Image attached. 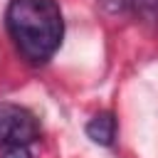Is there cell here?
<instances>
[{
	"instance_id": "obj_2",
	"label": "cell",
	"mask_w": 158,
	"mask_h": 158,
	"mask_svg": "<svg viewBox=\"0 0 158 158\" xmlns=\"http://www.w3.org/2000/svg\"><path fill=\"white\" fill-rule=\"evenodd\" d=\"M40 138L37 116L17 104H0V146H30Z\"/></svg>"
},
{
	"instance_id": "obj_5",
	"label": "cell",
	"mask_w": 158,
	"mask_h": 158,
	"mask_svg": "<svg viewBox=\"0 0 158 158\" xmlns=\"http://www.w3.org/2000/svg\"><path fill=\"white\" fill-rule=\"evenodd\" d=\"M0 158H32V153L27 146H7Z\"/></svg>"
},
{
	"instance_id": "obj_1",
	"label": "cell",
	"mask_w": 158,
	"mask_h": 158,
	"mask_svg": "<svg viewBox=\"0 0 158 158\" xmlns=\"http://www.w3.org/2000/svg\"><path fill=\"white\" fill-rule=\"evenodd\" d=\"M5 27L30 64L49 62L64 37V20L57 0H10Z\"/></svg>"
},
{
	"instance_id": "obj_3",
	"label": "cell",
	"mask_w": 158,
	"mask_h": 158,
	"mask_svg": "<svg viewBox=\"0 0 158 158\" xmlns=\"http://www.w3.org/2000/svg\"><path fill=\"white\" fill-rule=\"evenodd\" d=\"M86 136L99 143V146H111L116 138V118L109 111H99L89 123H86Z\"/></svg>"
},
{
	"instance_id": "obj_4",
	"label": "cell",
	"mask_w": 158,
	"mask_h": 158,
	"mask_svg": "<svg viewBox=\"0 0 158 158\" xmlns=\"http://www.w3.org/2000/svg\"><path fill=\"white\" fill-rule=\"evenodd\" d=\"M133 12L146 22H158V0H128Z\"/></svg>"
}]
</instances>
